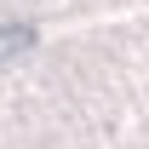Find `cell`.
I'll use <instances>...</instances> for the list:
<instances>
[{"instance_id":"cell-1","label":"cell","mask_w":149,"mask_h":149,"mask_svg":"<svg viewBox=\"0 0 149 149\" xmlns=\"http://www.w3.org/2000/svg\"><path fill=\"white\" fill-rule=\"evenodd\" d=\"M29 46H35V29L29 23H0V63L17 57V52H29Z\"/></svg>"}]
</instances>
